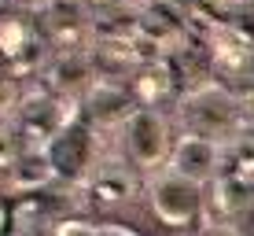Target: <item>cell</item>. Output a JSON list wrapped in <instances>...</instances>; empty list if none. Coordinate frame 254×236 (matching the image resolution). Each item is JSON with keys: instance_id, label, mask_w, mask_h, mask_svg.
Listing matches in <instances>:
<instances>
[{"instance_id": "cell-5", "label": "cell", "mask_w": 254, "mask_h": 236, "mask_svg": "<svg viewBox=\"0 0 254 236\" xmlns=\"http://www.w3.org/2000/svg\"><path fill=\"white\" fill-rule=\"evenodd\" d=\"M45 152H48L52 166H56V181L81 188L92 177V170L100 166V129L85 115H77Z\"/></svg>"}, {"instance_id": "cell-18", "label": "cell", "mask_w": 254, "mask_h": 236, "mask_svg": "<svg viewBox=\"0 0 254 236\" xmlns=\"http://www.w3.org/2000/svg\"><path fill=\"white\" fill-rule=\"evenodd\" d=\"M22 152H26V144H22V137L15 133V126L11 122H0V170H11V166L22 159Z\"/></svg>"}, {"instance_id": "cell-20", "label": "cell", "mask_w": 254, "mask_h": 236, "mask_svg": "<svg viewBox=\"0 0 254 236\" xmlns=\"http://www.w3.org/2000/svg\"><path fill=\"white\" fill-rule=\"evenodd\" d=\"M96 236H140V233L122 222H103V225H96Z\"/></svg>"}, {"instance_id": "cell-24", "label": "cell", "mask_w": 254, "mask_h": 236, "mask_svg": "<svg viewBox=\"0 0 254 236\" xmlns=\"http://www.w3.org/2000/svg\"><path fill=\"white\" fill-rule=\"evenodd\" d=\"M22 4H30V7H41V4H48V0H22Z\"/></svg>"}, {"instance_id": "cell-23", "label": "cell", "mask_w": 254, "mask_h": 236, "mask_svg": "<svg viewBox=\"0 0 254 236\" xmlns=\"http://www.w3.org/2000/svg\"><path fill=\"white\" fill-rule=\"evenodd\" d=\"M7 225H11V211H7V203L0 199V236H11V233H7Z\"/></svg>"}, {"instance_id": "cell-11", "label": "cell", "mask_w": 254, "mask_h": 236, "mask_svg": "<svg viewBox=\"0 0 254 236\" xmlns=\"http://www.w3.org/2000/svg\"><path fill=\"white\" fill-rule=\"evenodd\" d=\"M221 148L217 141H206L199 133H181L173 141V152H170V166L177 173H185L188 181H195L199 188L214 185L217 181V170H221Z\"/></svg>"}, {"instance_id": "cell-22", "label": "cell", "mask_w": 254, "mask_h": 236, "mask_svg": "<svg viewBox=\"0 0 254 236\" xmlns=\"http://www.w3.org/2000/svg\"><path fill=\"white\" fill-rule=\"evenodd\" d=\"M203 236H243L236 225H229V222H210L206 229H203Z\"/></svg>"}, {"instance_id": "cell-21", "label": "cell", "mask_w": 254, "mask_h": 236, "mask_svg": "<svg viewBox=\"0 0 254 236\" xmlns=\"http://www.w3.org/2000/svg\"><path fill=\"white\" fill-rule=\"evenodd\" d=\"M11 236H52V229H45L41 222H15Z\"/></svg>"}, {"instance_id": "cell-19", "label": "cell", "mask_w": 254, "mask_h": 236, "mask_svg": "<svg viewBox=\"0 0 254 236\" xmlns=\"http://www.w3.org/2000/svg\"><path fill=\"white\" fill-rule=\"evenodd\" d=\"M52 236H96V222H89V218H59L52 225Z\"/></svg>"}, {"instance_id": "cell-12", "label": "cell", "mask_w": 254, "mask_h": 236, "mask_svg": "<svg viewBox=\"0 0 254 236\" xmlns=\"http://www.w3.org/2000/svg\"><path fill=\"white\" fill-rule=\"evenodd\" d=\"M89 59L100 81H129L144 63L133 37H122V33H96L89 45Z\"/></svg>"}, {"instance_id": "cell-9", "label": "cell", "mask_w": 254, "mask_h": 236, "mask_svg": "<svg viewBox=\"0 0 254 236\" xmlns=\"http://www.w3.org/2000/svg\"><path fill=\"white\" fill-rule=\"evenodd\" d=\"M203 45L210 56V67L221 81H240L251 74L254 63V33L240 22H217L203 33Z\"/></svg>"}, {"instance_id": "cell-15", "label": "cell", "mask_w": 254, "mask_h": 236, "mask_svg": "<svg viewBox=\"0 0 254 236\" xmlns=\"http://www.w3.org/2000/svg\"><path fill=\"white\" fill-rule=\"evenodd\" d=\"M177 85V63L173 59H151V63H140V71L129 78V89H133L136 107H159L166 96Z\"/></svg>"}, {"instance_id": "cell-6", "label": "cell", "mask_w": 254, "mask_h": 236, "mask_svg": "<svg viewBox=\"0 0 254 236\" xmlns=\"http://www.w3.org/2000/svg\"><path fill=\"white\" fill-rule=\"evenodd\" d=\"M147 203H151L155 218L170 229H185L191 225L199 214H203V188L195 181H188L185 173H177L173 166H162L155 170L151 188H147Z\"/></svg>"}, {"instance_id": "cell-14", "label": "cell", "mask_w": 254, "mask_h": 236, "mask_svg": "<svg viewBox=\"0 0 254 236\" xmlns=\"http://www.w3.org/2000/svg\"><path fill=\"white\" fill-rule=\"evenodd\" d=\"M133 111H136V100H133V89H129L126 81H96L89 100L81 103V115L89 118L96 129L126 126Z\"/></svg>"}, {"instance_id": "cell-3", "label": "cell", "mask_w": 254, "mask_h": 236, "mask_svg": "<svg viewBox=\"0 0 254 236\" xmlns=\"http://www.w3.org/2000/svg\"><path fill=\"white\" fill-rule=\"evenodd\" d=\"M37 30L52 56L89 52L96 37V15L85 0H48L37 7Z\"/></svg>"}, {"instance_id": "cell-1", "label": "cell", "mask_w": 254, "mask_h": 236, "mask_svg": "<svg viewBox=\"0 0 254 236\" xmlns=\"http://www.w3.org/2000/svg\"><path fill=\"white\" fill-rule=\"evenodd\" d=\"M177 118L185 133H199L217 144H232L243 133V103L221 81L191 85L177 103Z\"/></svg>"}, {"instance_id": "cell-2", "label": "cell", "mask_w": 254, "mask_h": 236, "mask_svg": "<svg viewBox=\"0 0 254 236\" xmlns=\"http://www.w3.org/2000/svg\"><path fill=\"white\" fill-rule=\"evenodd\" d=\"M77 115H81V103L63 100V96L48 92L45 85H41L37 92L22 96V103H19V111H15L11 126H15V133L22 137L26 152H45V148L56 141V137L63 133Z\"/></svg>"}, {"instance_id": "cell-17", "label": "cell", "mask_w": 254, "mask_h": 236, "mask_svg": "<svg viewBox=\"0 0 254 236\" xmlns=\"http://www.w3.org/2000/svg\"><path fill=\"white\" fill-rule=\"evenodd\" d=\"M22 103V92H19V74H11L4 63H0V122H11L15 111Z\"/></svg>"}, {"instance_id": "cell-13", "label": "cell", "mask_w": 254, "mask_h": 236, "mask_svg": "<svg viewBox=\"0 0 254 236\" xmlns=\"http://www.w3.org/2000/svg\"><path fill=\"white\" fill-rule=\"evenodd\" d=\"M81 192L89 196L85 203H89L92 211H115V207H122V203L133 199L136 181H133V173H129L118 159H100V166H96L92 177L81 185Z\"/></svg>"}, {"instance_id": "cell-4", "label": "cell", "mask_w": 254, "mask_h": 236, "mask_svg": "<svg viewBox=\"0 0 254 236\" xmlns=\"http://www.w3.org/2000/svg\"><path fill=\"white\" fill-rule=\"evenodd\" d=\"M48 45L37 30V15L22 11V7H0V63L11 74H33L45 71L48 63Z\"/></svg>"}, {"instance_id": "cell-7", "label": "cell", "mask_w": 254, "mask_h": 236, "mask_svg": "<svg viewBox=\"0 0 254 236\" xmlns=\"http://www.w3.org/2000/svg\"><path fill=\"white\" fill-rule=\"evenodd\" d=\"M214 199L221 214H240L254 203V141H232L221 148Z\"/></svg>"}, {"instance_id": "cell-8", "label": "cell", "mask_w": 254, "mask_h": 236, "mask_svg": "<svg viewBox=\"0 0 254 236\" xmlns=\"http://www.w3.org/2000/svg\"><path fill=\"white\" fill-rule=\"evenodd\" d=\"M122 141H126L129 159L140 170H162V162H170V152H173L170 122L159 107H136L122 126Z\"/></svg>"}, {"instance_id": "cell-10", "label": "cell", "mask_w": 254, "mask_h": 236, "mask_svg": "<svg viewBox=\"0 0 254 236\" xmlns=\"http://www.w3.org/2000/svg\"><path fill=\"white\" fill-rule=\"evenodd\" d=\"M45 89L63 96V100H74V103H85L89 92L96 89V67L89 59V52H66V56H48L45 71Z\"/></svg>"}, {"instance_id": "cell-16", "label": "cell", "mask_w": 254, "mask_h": 236, "mask_svg": "<svg viewBox=\"0 0 254 236\" xmlns=\"http://www.w3.org/2000/svg\"><path fill=\"white\" fill-rule=\"evenodd\" d=\"M11 188L15 192H41L56 181V166H52L48 152H22V159L11 166Z\"/></svg>"}]
</instances>
